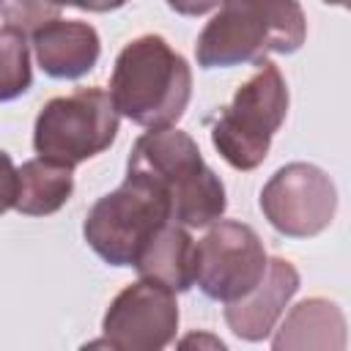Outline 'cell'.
Instances as JSON below:
<instances>
[{"mask_svg":"<svg viewBox=\"0 0 351 351\" xmlns=\"http://www.w3.org/2000/svg\"><path fill=\"white\" fill-rule=\"evenodd\" d=\"M165 222H173L165 192L145 176L126 173L118 189L101 195L90 206L82 236L104 263L134 266L145 241Z\"/></svg>","mask_w":351,"mask_h":351,"instance_id":"5b68a950","label":"cell"},{"mask_svg":"<svg viewBox=\"0 0 351 351\" xmlns=\"http://www.w3.org/2000/svg\"><path fill=\"white\" fill-rule=\"evenodd\" d=\"M74 192V176L71 167L47 162V159H30L22 167H16V200L14 208L25 217H47L55 214L69 203Z\"/></svg>","mask_w":351,"mask_h":351,"instance_id":"5bb4252c","label":"cell"},{"mask_svg":"<svg viewBox=\"0 0 351 351\" xmlns=\"http://www.w3.org/2000/svg\"><path fill=\"white\" fill-rule=\"evenodd\" d=\"M302 277L296 266L285 258H269L266 271L252 291L225 302V324L230 332L247 343H261L271 335L274 324L285 313L288 302L296 296Z\"/></svg>","mask_w":351,"mask_h":351,"instance_id":"30bf717a","label":"cell"},{"mask_svg":"<svg viewBox=\"0 0 351 351\" xmlns=\"http://www.w3.org/2000/svg\"><path fill=\"white\" fill-rule=\"evenodd\" d=\"M60 8L63 5L58 0H0V16L22 33H33L41 25L58 19Z\"/></svg>","mask_w":351,"mask_h":351,"instance_id":"2e32d148","label":"cell"},{"mask_svg":"<svg viewBox=\"0 0 351 351\" xmlns=\"http://www.w3.org/2000/svg\"><path fill=\"white\" fill-rule=\"evenodd\" d=\"M324 3H329V5H340V8L348 5V0H324Z\"/></svg>","mask_w":351,"mask_h":351,"instance_id":"44dd1931","label":"cell"},{"mask_svg":"<svg viewBox=\"0 0 351 351\" xmlns=\"http://www.w3.org/2000/svg\"><path fill=\"white\" fill-rule=\"evenodd\" d=\"M33 36V52L41 71L52 80H80L82 74L93 71L101 41L93 25L80 19H52L41 25Z\"/></svg>","mask_w":351,"mask_h":351,"instance_id":"8fae6325","label":"cell"},{"mask_svg":"<svg viewBox=\"0 0 351 351\" xmlns=\"http://www.w3.org/2000/svg\"><path fill=\"white\" fill-rule=\"evenodd\" d=\"M16 200V167L14 159L0 148V214L14 208Z\"/></svg>","mask_w":351,"mask_h":351,"instance_id":"e0dca14e","label":"cell"},{"mask_svg":"<svg viewBox=\"0 0 351 351\" xmlns=\"http://www.w3.org/2000/svg\"><path fill=\"white\" fill-rule=\"evenodd\" d=\"M189 343H197V346H211V348H225V343L219 337H211V335H189L181 340V346H189Z\"/></svg>","mask_w":351,"mask_h":351,"instance_id":"ffe728a7","label":"cell"},{"mask_svg":"<svg viewBox=\"0 0 351 351\" xmlns=\"http://www.w3.org/2000/svg\"><path fill=\"white\" fill-rule=\"evenodd\" d=\"M33 85L30 44L22 30L0 27V101H14Z\"/></svg>","mask_w":351,"mask_h":351,"instance_id":"9a60e30c","label":"cell"},{"mask_svg":"<svg viewBox=\"0 0 351 351\" xmlns=\"http://www.w3.org/2000/svg\"><path fill=\"white\" fill-rule=\"evenodd\" d=\"M225 0H167L170 11L181 14V16H203L214 8H219Z\"/></svg>","mask_w":351,"mask_h":351,"instance_id":"ac0fdd59","label":"cell"},{"mask_svg":"<svg viewBox=\"0 0 351 351\" xmlns=\"http://www.w3.org/2000/svg\"><path fill=\"white\" fill-rule=\"evenodd\" d=\"M261 211L277 233L288 239H313L335 219L337 186L318 165L291 162L263 184Z\"/></svg>","mask_w":351,"mask_h":351,"instance_id":"52a82bcc","label":"cell"},{"mask_svg":"<svg viewBox=\"0 0 351 351\" xmlns=\"http://www.w3.org/2000/svg\"><path fill=\"white\" fill-rule=\"evenodd\" d=\"M288 115V85L271 60L241 82L230 104L219 107L211 123V143L233 170H255L271 148L274 132Z\"/></svg>","mask_w":351,"mask_h":351,"instance_id":"277c9868","label":"cell"},{"mask_svg":"<svg viewBox=\"0 0 351 351\" xmlns=\"http://www.w3.org/2000/svg\"><path fill=\"white\" fill-rule=\"evenodd\" d=\"M307 38L299 0H225L195 41L200 69L261 63L266 55H293Z\"/></svg>","mask_w":351,"mask_h":351,"instance_id":"7a4b0ae2","label":"cell"},{"mask_svg":"<svg viewBox=\"0 0 351 351\" xmlns=\"http://www.w3.org/2000/svg\"><path fill=\"white\" fill-rule=\"evenodd\" d=\"M101 332L110 348L121 351H159L170 346L178 332L176 293L140 277L110 302Z\"/></svg>","mask_w":351,"mask_h":351,"instance_id":"9c48e42d","label":"cell"},{"mask_svg":"<svg viewBox=\"0 0 351 351\" xmlns=\"http://www.w3.org/2000/svg\"><path fill=\"white\" fill-rule=\"evenodd\" d=\"M60 5H74L80 11H90V14H107V11H118L123 8L129 0H58Z\"/></svg>","mask_w":351,"mask_h":351,"instance_id":"d6986e66","label":"cell"},{"mask_svg":"<svg viewBox=\"0 0 351 351\" xmlns=\"http://www.w3.org/2000/svg\"><path fill=\"white\" fill-rule=\"evenodd\" d=\"M271 348L274 351H302V348L343 351L346 348V315L335 302L324 296L302 299L282 318L277 335L271 337Z\"/></svg>","mask_w":351,"mask_h":351,"instance_id":"4fadbf2b","label":"cell"},{"mask_svg":"<svg viewBox=\"0 0 351 351\" xmlns=\"http://www.w3.org/2000/svg\"><path fill=\"white\" fill-rule=\"evenodd\" d=\"M266 250L252 225L217 219L197 241L195 285L206 299L233 302L252 291L266 271Z\"/></svg>","mask_w":351,"mask_h":351,"instance_id":"ba28073f","label":"cell"},{"mask_svg":"<svg viewBox=\"0 0 351 351\" xmlns=\"http://www.w3.org/2000/svg\"><path fill=\"white\" fill-rule=\"evenodd\" d=\"M107 93L118 115L145 129H165L181 121L192 99V69L165 36L145 33L118 52Z\"/></svg>","mask_w":351,"mask_h":351,"instance_id":"3957f363","label":"cell"},{"mask_svg":"<svg viewBox=\"0 0 351 351\" xmlns=\"http://www.w3.org/2000/svg\"><path fill=\"white\" fill-rule=\"evenodd\" d=\"M197 266V241L189 236V228L178 222H165L134 258V269L143 280L159 282L173 293H184L195 285Z\"/></svg>","mask_w":351,"mask_h":351,"instance_id":"7c38bea8","label":"cell"},{"mask_svg":"<svg viewBox=\"0 0 351 351\" xmlns=\"http://www.w3.org/2000/svg\"><path fill=\"white\" fill-rule=\"evenodd\" d=\"M118 134V110L104 88H77L49 99L33 126V148L41 159L77 167L107 151Z\"/></svg>","mask_w":351,"mask_h":351,"instance_id":"8992f818","label":"cell"},{"mask_svg":"<svg viewBox=\"0 0 351 351\" xmlns=\"http://www.w3.org/2000/svg\"><path fill=\"white\" fill-rule=\"evenodd\" d=\"M126 173L154 181L170 203V219L184 228H208L228 208L222 178L206 165L197 143L176 126L140 134L129 151Z\"/></svg>","mask_w":351,"mask_h":351,"instance_id":"6da1fadb","label":"cell"}]
</instances>
